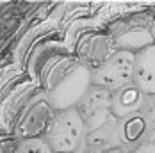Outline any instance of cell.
Listing matches in <instances>:
<instances>
[{
    "label": "cell",
    "instance_id": "cell-6",
    "mask_svg": "<svg viewBox=\"0 0 155 153\" xmlns=\"http://www.w3.org/2000/svg\"><path fill=\"white\" fill-rule=\"evenodd\" d=\"M134 86L144 96H155V45L136 54Z\"/></svg>",
    "mask_w": 155,
    "mask_h": 153
},
{
    "label": "cell",
    "instance_id": "cell-2",
    "mask_svg": "<svg viewBox=\"0 0 155 153\" xmlns=\"http://www.w3.org/2000/svg\"><path fill=\"white\" fill-rule=\"evenodd\" d=\"M86 123L75 107L59 110L48 126L45 141L54 153H75L84 137Z\"/></svg>",
    "mask_w": 155,
    "mask_h": 153
},
{
    "label": "cell",
    "instance_id": "cell-5",
    "mask_svg": "<svg viewBox=\"0 0 155 153\" xmlns=\"http://www.w3.org/2000/svg\"><path fill=\"white\" fill-rule=\"evenodd\" d=\"M116 52L118 50L114 46V41L107 32L89 34L80 41V46H78L80 61L84 62V66L91 68L93 71L98 70L102 64H105Z\"/></svg>",
    "mask_w": 155,
    "mask_h": 153
},
{
    "label": "cell",
    "instance_id": "cell-7",
    "mask_svg": "<svg viewBox=\"0 0 155 153\" xmlns=\"http://www.w3.org/2000/svg\"><path fill=\"white\" fill-rule=\"evenodd\" d=\"M144 98L146 96L134 84L112 93V116L114 118H123V116L134 114L137 109L144 105Z\"/></svg>",
    "mask_w": 155,
    "mask_h": 153
},
{
    "label": "cell",
    "instance_id": "cell-3",
    "mask_svg": "<svg viewBox=\"0 0 155 153\" xmlns=\"http://www.w3.org/2000/svg\"><path fill=\"white\" fill-rule=\"evenodd\" d=\"M134 66L136 54L118 50L105 64L91 73V86L109 89L110 93L120 91L134 84Z\"/></svg>",
    "mask_w": 155,
    "mask_h": 153
},
{
    "label": "cell",
    "instance_id": "cell-1",
    "mask_svg": "<svg viewBox=\"0 0 155 153\" xmlns=\"http://www.w3.org/2000/svg\"><path fill=\"white\" fill-rule=\"evenodd\" d=\"M153 16L155 11H141L109 25L107 34L112 37L116 50L139 54L141 50L155 45V37L152 34Z\"/></svg>",
    "mask_w": 155,
    "mask_h": 153
},
{
    "label": "cell",
    "instance_id": "cell-8",
    "mask_svg": "<svg viewBox=\"0 0 155 153\" xmlns=\"http://www.w3.org/2000/svg\"><path fill=\"white\" fill-rule=\"evenodd\" d=\"M18 153H54V151L43 137H32V139L29 137L20 144Z\"/></svg>",
    "mask_w": 155,
    "mask_h": 153
},
{
    "label": "cell",
    "instance_id": "cell-9",
    "mask_svg": "<svg viewBox=\"0 0 155 153\" xmlns=\"http://www.w3.org/2000/svg\"><path fill=\"white\" fill-rule=\"evenodd\" d=\"M152 34H153V37H155V16H153V21H152Z\"/></svg>",
    "mask_w": 155,
    "mask_h": 153
},
{
    "label": "cell",
    "instance_id": "cell-4",
    "mask_svg": "<svg viewBox=\"0 0 155 153\" xmlns=\"http://www.w3.org/2000/svg\"><path fill=\"white\" fill-rule=\"evenodd\" d=\"M75 109L78 110L86 126H89L91 130H96L114 118L112 116V93L104 87L91 86L82 94Z\"/></svg>",
    "mask_w": 155,
    "mask_h": 153
}]
</instances>
